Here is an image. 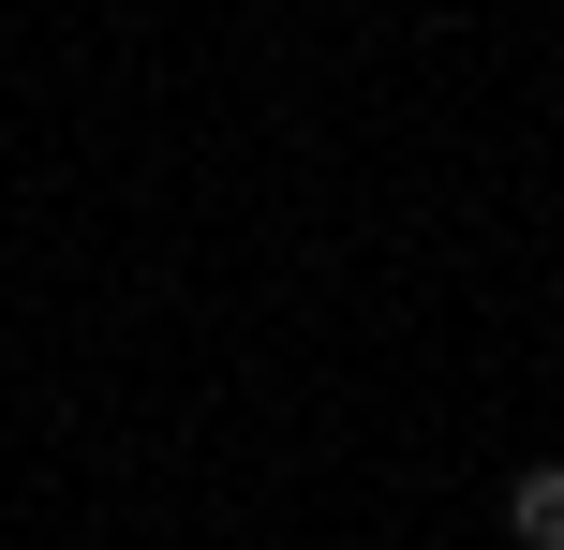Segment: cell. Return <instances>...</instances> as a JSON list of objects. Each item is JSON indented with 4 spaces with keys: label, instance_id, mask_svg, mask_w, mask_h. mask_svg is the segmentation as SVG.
<instances>
[{
    "label": "cell",
    "instance_id": "cell-1",
    "mask_svg": "<svg viewBox=\"0 0 564 550\" xmlns=\"http://www.w3.org/2000/svg\"><path fill=\"white\" fill-rule=\"evenodd\" d=\"M506 536L520 550H564V462H520L506 476Z\"/></svg>",
    "mask_w": 564,
    "mask_h": 550
}]
</instances>
